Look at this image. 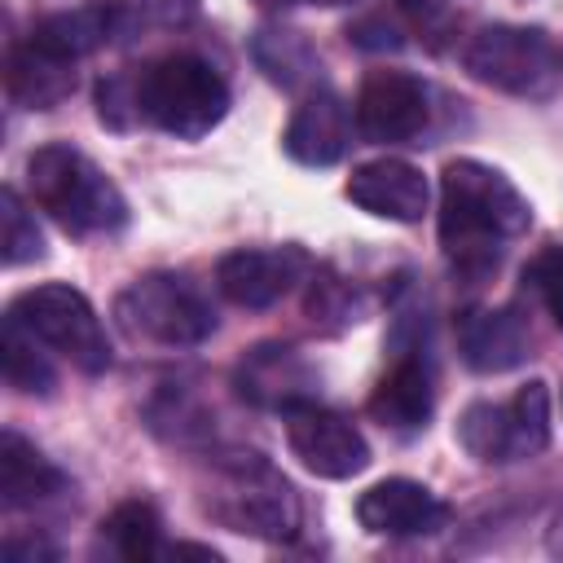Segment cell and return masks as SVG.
Wrapping results in <instances>:
<instances>
[{
    "label": "cell",
    "mask_w": 563,
    "mask_h": 563,
    "mask_svg": "<svg viewBox=\"0 0 563 563\" xmlns=\"http://www.w3.org/2000/svg\"><path fill=\"white\" fill-rule=\"evenodd\" d=\"M532 229V207L510 176L479 158H453L440 176V251L462 282L501 268L515 238Z\"/></svg>",
    "instance_id": "6da1fadb"
},
{
    "label": "cell",
    "mask_w": 563,
    "mask_h": 563,
    "mask_svg": "<svg viewBox=\"0 0 563 563\" xmlns=\"http://www.w3.org/2000/svg\"><path fill=\"white\" fill-rule=\"evenodd\" d=\"M26 189L31 202L75 238H101L128 224V198L119 194V185L66 141L40 145L26 158Z\"/></svg>",
    "instance_id": "7a4b0ae2"
},
{
    "label": "cell",
    "mask_w": 563,
    "mask_h": 563,
    "mask_svg": "<svg viewBox=\"0 0 563 563\" xmlns=\"http://www.w3.org/2000/svg\"><path fill=\"white\" fill-rule=\"evenodd\" d=\"M202 510L242 537L290 541L299 532V497L290 479L260 453H229L211 466V484L202 493Z\"/></svg>",
    "instance_id": "3957f363"
},
{
    "label": "cell",
    "mask_w": 563,
    "mask_h": 563,
    "mask_svg": "<svg viewBox=\"0 0 563 563\" xmlns=\"http://www.w3.org/2000/svg\"><path fill=\"white\" fill-rule=\"evenodd\" d=\"M141 123L176 136L202 141L229 114V84L198 53H167L136 70Z\"/></svg>",
    "instance_id": "277c9868"
},
{
    "label": "cell",
    "mask_w": 563,
    "mask_h": 563,
    "mask_svg": "<svg viewBox=\"0 0 563 563\" xmlns=\"http://www.w3.org/2000/svg\"><path fill=\"white\" fill-rule=\"evenodd\" d=\"M114 317L132 339L158 347H198L216 330V308L180 273H145L128 282L114 299Z\"/></svg>",
    "instance_id": "5b68a950"
},
{
    "label": "cell",
    "mask_w": 563,
    "mask_h": 563,
    "mask_svg": "<svg viewBox=\"0 0 563 563\" xmlns=\"http://www.w3.org/2000/svg\"><path fill=\"white\" fill-rule=\"evenodd\" d=\"M9 312L44 343L53 347L57 356H66L79 374H106L114 352H110V339H106V325L97 317V308L88 303L84 290L66 286V282H44V286H31L22 290Z\"/></svg>",
    "instance_id": "8992f818"
},
{
    "label": "cell",
    "mask_w": 563,
    "mask_h": 563,
    "mask_svg": "<svg viewBox=\"0 0 563 563\" xmlns=\"http://www.w3.org/2000/svg\"><path fill=\"white\" fill-rule=\"evenodd\" d=\"M457 444L488 466L537 457L550 444V391L545 383H523L510 400H475L457 418Z\"/></svg>",
    "instance_id": "52a82bcc"
},
{
    "label": "cell",
    "mask_w": 563,
    "mask_h": 563,
    "mask_svg": "<svg viewBox=\"0 0 563 563\" xmlns=\"http://www.w3.org/2000/svg\"><path fill=\"white\" fill-rule=\"evenodd\" d=\"M466 70L510 97H541L550 92L559 75V44L541 26H515L493 22L471 35L466 44Z\"/></svg>",
    "instance_id": "ba28073f"
},
{
    "label": "cell",
    "mask_w": 563,
    "mask_h": 563,
    "mask_svg": "<svg viewBox=\"0 0 563 563\" xmlns=\"http://www.w3.org/2000/svg\"><path fill=\"white\" fill-rule=\"evenodd\" d=\"M282 418H286V444L303 471H312L321 479H352L369 466V444L352 418H343L317 400H308Z\"/></svg>",
    "instance_id": "9c48e42d"
},
{
    "label": "cell",
    "mask_w": 563,
    "mask_h": 563,
    "mask_svg": "<svg viewBox=\"0 0 563 563\" xmlns=\"http://www.w3.org/2000/svg\"><path fill=\"white\" fill-rule=\"evenodd\" d=\"M308 273L312 260L303 246H238L216 264V286L238 308H273Z\"/></svg>",
    "instance_id": "30bf717a"
},
{
    "label": "cell",
    "mask_w": 563,
    "mask_h": 563,
    "mask_svg": "<svg viewBox=\"0 0 563 563\" xmlns=\"http://www.w3.org/2000/svg\"><path fill=\"white\" fill-rule=\"evenodd\" d=\"M427 88L409 70L383 66L361 79L356 92V132L374 145H409L427 128Z\"/></svg>",
    "instance_id": "8fae6325"
},
{
    "label": "cell",
    "mask_w": 563,
    "mask_h": 563,
    "mask_svg": "<svg viewBox=\"0 0 563 563\" xmlns=\"http://www.w3.org/2000/svg\"><path fill=\"white\" fill-rule=\"evenodd\" d=\"M356 523L374 537H431L449 523V506L418 479H378L356 497Z\"/></svg>",
    "instance_id": "7c38bea8"
},
{
    "label": "cell",
    "mask_w": 563,
    "mask_h": 563,
    "mask_svg": "<svg viewBox=\"0 0 563 563\" xmlns=\"http://www.w3.org/2000/svg\"><path fill=\"white\" fill-rule=\"evenodd\" d=\"M242 400L260 405V409H277L290 413L308 400H317V369L286 343H260L238 361L233 374Z\"/></svg>",
    "instance_id": "4fadbf2b"
},
{
    "label": "cell",
    "mask_w": 563,
    "mask_h": 563,
    "mask_svg": "<svg viewBox=\"0 0 563 563\" xmlns=\"http://www.w3.org/2000/svg\"><path fill=\"white\" fill-rule=\"evenodd\" d=\"M347 145H352V114L343 97L330 88L308 92L282 132V150L303 167H330L347 154Z\"/></svg>",
    "instance_id": "5bb4252c"
},
{
    "label": "cell",
    "mask_w": 563,
    "mask_h": 563,
    "mask_svg": "<svg viewBox=\"0 0 563 563\" xmlns=\"http://www.w3.org/2000/svg\"><path fill=\"white\" fill-rule=\"evenodd\" d=\"M347 198L378 216V220H396V224H413L422 220L427 202H431V189H427V176L405 163V158H374V163H361L352 176H347Z\"/></svg>",
    "instance_id": "9a60e30c"
},
{
    "label": "cell",
    "mask_w": 563,
    "mask_h": 563,
    "mask_svg": "<svg viewBox=\"0 0 563 563\" xmlns=\"http://www.w3.org/2000/svg\"><path fill=\"white\" fill-rule=\"evenodd\" d=\"M532 334L515 308H466L457 317V352L475 374H506L528 361Z\"/></svg>",
    "instance_id": "2e32d148"
},
{
    "label": "cell",
    "mask_w": 563,
    "mask_h": 563,
    "mask_svg": "<svg viewBox=\"0 0 563 563\" xmlns=\"http://www.w3.org/2000/svg\"><path fill=\"white\" fill-rule=\"evenodd\" d=\"M431 405H435V387H431V369L422 365V356L413 352H400L391 361V369L374 383L369 391V418L383 427V431H396V435H413L427 427L431 418Z\"/></svg>",
    "instance_id": "e0dca14e"
},
{
    "label": "cell",
    "mask_w": 563,
    "mask_h": 563,
    "mask_svg": "<svg viewBox=\"0 0 563 563\" xmlns=\"http://www.w3.org/2000/svg\"><path fill=\"white\" fill-rule=\"evenodd\" d=\"M66 488V475L18 431L0 435V506L4 510H26Z\"/></svg>",
    "instance_id": "ac0fdd59"
},
{
    "label": "cell",
    "mask_w": 563,
    "mask_h": 563,
    "mask_svg": "<svg viewBox=\"0 0 563 563\" xmlns=\"http://www.w3.org/2000/svg\"><path fill=\"white\" fill-rule=\"evenodd\" d=\"M114 22L119 13L114 9H101V4H84V9H62V13H48L31 26V44L48 57H62V62H84L88 53H97L101 44H110L114 35Z\"/></svg>",
    "instance_id": "d6986e66"
},
{
    "label": "cell",
    "mask_w": 563,
    "mask_h": 563,
    "mask_svg": "<svg viewBox=\"0 0 563 563\" xmlns=\"http://www.w3.org/2000/svg\"><path fill=\"white\" fill-rule=\"evenodd\" d=\"M4 88H9V97L18 106L48 110L62 97H70V88H75V62L48 57L31 40L26 44H13L9 48V66H4Z\"/></svg>",
    "instance_id": "ffe728a7"
},
{
    "label": "cell",
    "mask_w": 563,
    "mask_h": 563,
    "mask_svg": "<svg viewBox=\"0 0 563 563\" xmlns=\"http://www.w3.org/2000/svg\"><path fill=\"white\" fill-rule=\"evenodd\" d=\"M0 361H4V383L22 396H53L57 387V369L44 352V343L13 317L4 312V330H0Z\"/></svg>",
    "instance_id": "44dd1931"
},
{
    "label": "cell",
    "mask_w": 563,
    "mask_h": 563,
    "mask_svg": "<svg viewBox=\"0 0 563 563\" xmlns=\"http://www.w3.org/2000/svg\"><path fill=\"white\" fill-rule=\"evenodd\" d=\"M101 550L123 559V563H150L163 554V541H158V510L141 497L132 501H119L106 519H101V532H97Z\"/></svg>",
    "instance_id": "7402d4cb"
},
{
    "label": "cell",
    "mask_w": 563,
    "mask_h": 563,
    "mask_svg": "<svg viewBox=\"0 0 563 563\" xmlns=\"http://www.w3.org/2000/svg\"><path fill=\"white\" fill-rule=\"evenodd\" d=\"M255 62L264 66L268 79L286 84V88L312 79V70H317V57H312V48L303 44L299 31H260V40H255Z\"/></svg>",
    "instance_id": "603a6c76"
},
{
    "label": "cell",
    "mask_w": 563,
    "mask_h": 563,
    "mask_svg": "<svg viewBox=\"0 0 563 563\" xmlns=\"http://www.w3.org/2000/svg\"><path fill=\"white\" fill-rule=\"evenodd\" d=\"M0 246H4V264L18 268V264H31L44 255V238H40V224L35 216L26 211L22 194L13 185H4L0 194Z\"/></svg>",
    "instance_id": "cb8c5ba5"
},
{
    "label": "cell",
    "mask_w": 563,
    "mask_h": 563,
    "mask_svg": "<svg viewBox=\"0 0 563 563\" xmlns=\"http://www.w3.org/2000/svg\"><path fill=\"white\" fill-rule=\"evenodd\" d=\"M356 312H361V299H356L352 282L334 277L330 268L308 273V317H312L317 325H325V330H343V325L356 321Z\"/></svg>",
    "instance_id": "d4e9b609"
},
{
    "label": "cell",
    "mask_w": 563,
    "mask_h": 563,
    "mask_svg": "<svg viewBox=\"0 0 563 563\" xmlns=\"http://www.w3.org/2000/svg\"><path fill=\"white\" fill-rule=\"evenodd\" d=\"M97 119L114 132H128L141 123V97H136V70L106 75L97 84Z\"/></svg>",
    "instance_id": "484cf974"
},
{
    "label": "cell",
    "mask_w": 563,
    "mask_h": 563,
    "mask_svg": "<svg viewBox=\"0 0 563 563\" xmlns=\"http://www.w3.org/2000/svg\"><path fill=\"white\" fill-rule=\"evenodd\" d=\"M523 282L550 308L554 325L563 330V246H545L541 255H532V264L523 268Z\"/></svg>",
    "instance_id": "4316f807"
},
{
    "label": "cell",
    "mask_w": 563,
    "mask_h": 563,
    "mask_svg": "<svg viewBox=\"0 0 563 563\" xmlns=\"http://www.w3.org/2000/svg\"><path fill=\"white\" fill-rule=\"evenodd\" d=\"M154 22H167V26H180L198 13V0H136Z\"/></svg>",
    "instance_id": "83f0119b"
},
{
    "label": "cell",
    "mask_w": 563,
    "mask_h": 563,
    "mask_svg": "<svg viewBox=\"0 0 563 563\" xmlns=\"http://www.w3.org/2000/svg\"><path fill=\"white\" fill-rule=\"evenodd\" d=\"M545 545H550V554H554V559H563V506H559V510H554V519H550Z\"/></svg>",
    "instance_id": "f1b7e54d"
},
{
    "label": "cell",
    "mask_w": 563,
    "mask_h": 563,
    "mask_svg": "<svg viewBox=\"0 0 563 563\" xmlns=\"http://www.w3.org/2000/svg\"><path fill=\"white\" fill-rule=\"evenodd\" d=\"M255 4H264V9H286V4H295V0H255Z\"/></svg>",
    "instance_id": "f546056e"
},
{
    "label": "cell",
    "mask_w": 563,
    "mask_h": 563,
    "mask_svg": "<svg viewBox=\"0 0 563 563\" xmlns=\"http://www.w3.org/2000/svg\"><path fill=\"white\" fill-rule=\"evenodd\" d=\"M312 4H352V0H312Z\"/></svg>",
    "instance_id": "4dcf8cb0"
},
{
    "label": "cell",
    "mask_w": 563,
    "mask_h": 563,
    "mask_svg": "<svg viewBox=\"0 0 563 563\" xmlns=\"http://www.w3.org/2000/svg\"><path fill=\"white\" fill-rule=\"evenodd\" d=\"M559 70H563V44H559Z\"/></svg>",
    "instance_id": "1f68e13d"
}]
</instances>
